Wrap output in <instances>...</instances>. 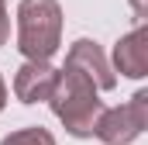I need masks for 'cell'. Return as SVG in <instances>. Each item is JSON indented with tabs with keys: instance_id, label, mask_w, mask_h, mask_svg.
Wrapping results in <instances>:
<instances>
[{
	"instance_id": "6da1fadb",
	"label": "cell",
	"mask_w": 148,
	"mask_h": 145,
	"mask_svg": "<svg viewBox=\"0 0 148 145\" xmlns=\"http://www.w3.org/2000/svg\"><path fill=\"white\" fill-rule=\"evenodd\" d=\"M48 104H52V114L76 138H90L93 124H97V117L103 110L100 97H97V83L76 66L59 69L55 83H52V93H48Z\"/></svg>"
},
{
	"instance_id": "7a4b0ae2",
	"label": "cell",
	"mask_w": 148,
	"mask_h": 145,
	"mask_svg": "<svg viewBox=\"0 0 148 145\" xmlns=\"http://www.w3.org/2000/svg\"><path fill=\"white\" fill-rule=\"evenodd\" d=\"M62 45L59 0H21L17 7V48L24 59H52Z\"/></svg>"
},
{
	"instance_id": "3957f363",
	"label": "cell",
	"mask_w": 148,
	"mask_h": 145,
	"mask_svg": "<svg viewBox=\"0 0 148 145\" xmlns=\"http://www.w3.org/2000/svg\"><path fill=\"white\" fill-rule=\"evenodd\" d=\"M145 124H148V93L138 90L127 104L100 110V117L93 124V135L103 145H127L145 131Z\"/></svg>"
},
{
	"instance_id": "277c9868",
	"label": "cell",
	"mask_w": 148,
	"mask_h": 145,
	"mask_svg": "<svg viewBox=\"0 0 148 145\" xmlns=\"http://www.w3.org/2000/svg\"><path fill=\"white\" fill-rule=\"evenodd\" d=\"M66 66L83 69L90 79H93V83H97V90H114V86H117V72H114V66L107 62L103 48H100L97 41H90V38H79V41H73Z\"/></svg>"
},
{
	"instance_id": "5b68a950",
	"label": "cell",
	"mask_w": 148,
	"mask_h": 145,
	"mask_svg": "<svg viewBox=\"0 0 148 145\" xmlns=\"http://www.w3.org/2000/svg\"><path fill=\"white\" fill-rule=\"evenodd\" d=\"M59 69L48 66V59H28L17 76H14V93L21 104H38V100H48L52 93V83H55Z\"/></svg>"
},
{
	"instance_id": "8992f818",
	"label": "cell",
	"mask_w": 148,
	"mask_h": 145,
	"mask_svg": "<svg viewBox=\"0 0 148 145\" xmlns=\"http://www.w3.org/2000/svg\"><path fill=\"white\" fill-rule=\"evenodd\" d=\"M114 69L131 76V79L148 76V28L145 24H138L134 31H127L117 41V48H114Z\"/></svg>"
},
{
	"instance_id": "52a82bcc",
	"label": "cell",
	"mask_w": 148,
	"mask_h": 145,
	"mask_svg": "<svg viewBox=\"0 0 148 145\" xmlns=\"http://www.w3.org/2000/svg\"><path fill=\"white\" fill-rule=\"evenodd\" d=\"M0 145H55V135L48 131V128H41V124H35V128H21V131H10L7 138Z\"/></svg>"
},
{
	"instance_id": "ba28073f",
	"label": "cell",
	"mask_w": 148,
	"mask_h": 145,
	"mask_svg": "<svg viewBox=\"0 0 148 145\" xmlns=\"http://www.w3.org/2000/svg\"><path fill=\"white\" fill-rule=\"evenodd\" d=\"M10 38V17H7V3L0 0V45Z\"/></svg>"
},
{
	"instance_id": "9c48e42d",
	"label": "cell",
	"mask_w": 148,
	"mask_h": 145,
	"mask_svg": "<svg viewBox=\"0 0 148 145\" xmlns=\"http://www.w3.org/2000/svg\"><path fill=\"white\" fill-rule=\"evenodd\" d=\"M131 7H134V14H138V17H145V10H148L145 0H131Z\"/></svg>"
},
{
	"instance_id": "30bf717a",
	"label": "cell",
	"mask_w": 148,
	"mask_h": 145,
	"mask_svg": "<svg viewBox=\"0 0 148 145\" xmlns=\"http://www.w3.org/2000/svg\"><path fill=\"white\" fill-rule=\"evenodd\" d=\"M3 104H7V86H3V79H0V110H3Z\"/></svg>"
}]
</instances>
